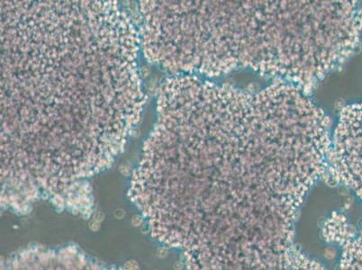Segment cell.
<instances>
[{"label": "cell", "instance_id": "1", "mask_svg": "<svg viewBox=\"0 0 362 270\" xmlns=\"http://www.w3.org/2000/svg\"><path fill=\"white\" fill-rule=\"evenodd\" d=\"M190 62L209 77L236 70L305 89L351 51L361 18L348 1L189 4Z\"/></svg>", "mask_w": 362, "mask_h": 270}, {"label": "cell", "instance_id": "2", "mask_svg": "<svg viewBox=\"0 0 362 270\" xmlns=\"http://www.w3.org/2000/svg\"><path fill=\"white\" fill-rule=\"evenodd\" d=\"M274 244H275V243H274ZM275 245H276V244H275ZM269 246H270V245H269ZM270 247H271V246H270ZM267 248H268V247H267ZM268 249H269V248H268ZM252 250H253V249H252ZM264 250H267L266 249H264ZM279 250V249H278L277 246H275V247H273V248L271 247V249H269V250H270L271 252H275V251H277V250ZM253 251H254V250H253ZM254 253H255V255H256V256H260V255H258V254H259V250H258V252H254ZM246 257H251V253H248V254H243V255H236V256H235L234 254H233V255L232 254V258H234V259H236L237 258H246ZM232 259H233V258H232Z\"/></svg>", "mask_w": 362, "mask_h": 270}, {"label": "cell", "instance_id": "3", "mask_svg": "<svg viewBox=\"0 0 362 270\" xmlns=\"http://www.w3.org/2000/svg\"><path fill=\"white\" fill-rule=\"evenodd\" d=\"M126 270H139V267L137 266V264L133 261H130L126 264L125 266Z\"/></svg>", "mask_w": 362, "mask_h": 270}]
</instances>
